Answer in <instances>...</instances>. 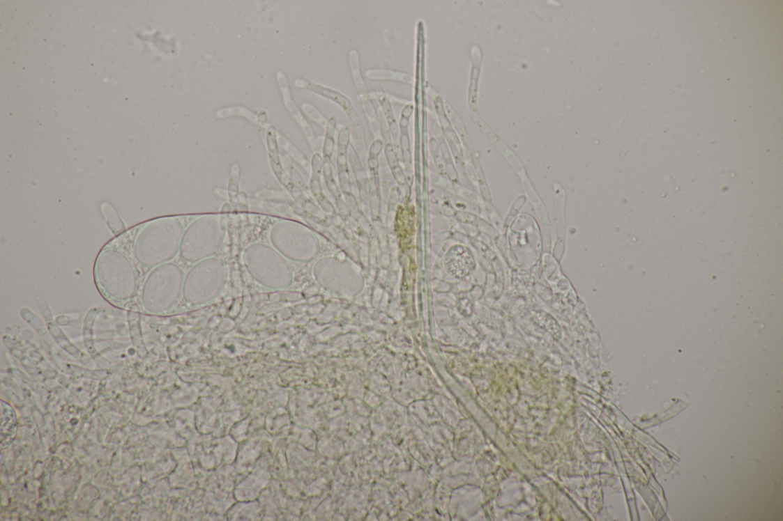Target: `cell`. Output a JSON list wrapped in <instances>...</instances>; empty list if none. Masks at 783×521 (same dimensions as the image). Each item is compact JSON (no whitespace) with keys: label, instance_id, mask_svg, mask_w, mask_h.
<instances>
[{"label":"cell","instance_id":"cell-2","mask_svg":"<svg viewBox=\"0 0 783 521\" xmlns=\"http://www.w3.org/2000/svg\"><path fill=\"white\" fill-rule=\"evenodd\" d=\"M185 227L176 217H164L149 221L134 235L132 257L138 265L147 270L162 265L176 256L180 251Z\"/></svg>","mask_w":783,"mask_h":521},{"label":"cell","instance_id":"cell-4","mask_svg":"<svg viewBox=\"0 0 783 521\" xmlns=\"http://www.w3.org/2000/svg\"><path fill=\"white\" fill-rule=\"evenodd\" d=\"M243 262L251 277L267 288L282 290L291 283L292 271L287 259L267 244H250L243 251Z\"/></svg>","mask_w":783,"mask_h":521},{"label":"cell","instance_id":"cell-15","mask_svg":"<svg viewBox=\"0 0 783 521\" xmlns=\"http://www.w3.org/2000/svg\"><path fill=\"white\" fill-rule=\"evenodd\" d=\"M100 210L110 231L114 235H120L125 231L126 226L123 221L112 204L106 202L102 203Z\"/></svg>","mask_w":783,"mask_h":521},{"label":"cell","instance_id":"cell-12","mask_svg":"<svg viewBox=\"0 0 783 521\" xmlns=\"http://www.w3.org/2000/svg\"><path fill=\"white\" fill-rule=\"evenodd\" d=\"M372 88L375 94V97L379 102V105L383 110L385 115L387 123H388L390 130L391 132L395 143H397L399 137V128L397 120L394 115L392 104L387 96L383 86L378 83L374 82L372 84Z\"/></svg>","mask_w":783,"mask_h":521},{"label":"cell","instance_id":"cell-16","mask_svg":"<svg viewBox=\"0 0 783 521\" xmlns=\"http://www.w3.org/2000/svg\"><path fill=\"white\" fill-rule=\"evenodd\" d=\"M337 123V120L335 116H331L328 118L326 125V139H324L323 148L324 161L331 162V157L332 155H333L335 146V136Z\"/></svg>","mask_w":783,"mask_h":521},{"label":"cell","instance_id":"cell-11","mask_svg":"<svg viewBox=\"0 0 783 521\" xmlns=\"http://www.w3.org/2000/svg\"><path fill=\"white\" fill-rule=\"evenodd\" d=\"M351 133L347 127H342L339 132L337 140V163L340 180L342 185L349 181V168H348L347 153L350 145Z\"/></svg>","mask_w":783,"mask_h":521},{"label":"cell","instance_id":"cell-9","mask_svg":"<svg viewBox=\"0 0 783 521\" xmlns=\"http://www.w3.org/2000/svg\"><path fill=\"white\" fill-rule=\"evenodd\" d=\"M296 86H298V88L310 91L319 95V96L322 98L334 102L335 104L343 109L345 114L350 112L351 110L354 108L349 98H347L342 93L326 88V86L304 80V79H300V80L296 81Z\"/></svg>","mask_w":783,"mask_h":521},{"label":"cell","instance_id":"cell-17","mask_svg":"<svg viewBox=\"0 0 783 521\" xmlns=\"http://www.w3.org/2000/svg\"><path fill=\"white\" fill-rule=\"evenodd\" d=\"M385 154L386 156L387 162H388L395 178H397L400 184L404 183V173H403V171L400 167L397 153H395L393 146L391 143L386 145Z\"/></svg>","mask_w":783,"mask_h":521},{"label":"cell","instance_id":"cell-10","mask_svg":"<svg viewBox=\"0 0 783 521\" xmlns=\"http://www.w3.org/2000/svg\"><path fill=\"white\" fill-rule=\"evenodd\" d=\"M415 107L413 104H407L403 108L401 113V118L400 122V145L402 156L403 162L406 164V169L409 170L411 164H412V156H411L410 140H409V122L410 118L413 114Z\"/></svg>","mask_w":783,"mask_h":521},{"label":"cell","instance_id":"cell-8","mask_svg":"<svg viewBox=\"0 0 783 521\" xmlns=\"http://www.w3.org/2000/svg\"><path fill=\"white\" fill-rule=\"evenodd\" d=\"M446 263L448 272L457 279L466 277L474 267V260L470 251L462 247H456L450 250Z\"/></svg>","mask_w":783,"mask_h":521},{"label":"cell","instance_id":"cell-5","mask_svg":"<svg viewBox=\"0 0 783 521\" xmlns=\"http://www.w3.org/2000/svg\"><path fill=\"white\" fill-rule=\"evenodd\" d=\"M226 226L217 215L197 218L185 228L180 247V256L185 262L195 264L212 257L222 244Z\"/></svg>","mask_w":783,"mask_h":521},{"label":"cell","instance_id":"cell-7","mask_svg":"<svg viewBox=\"0 0 783 521\" xmlns=\"http://www.w3.org/2000/svg\"><path fill=\"white\" fill-rule=\"evenodd\" d=\"M272 246L287 260L306 263L313 258L316 242L307 228L294 221L284 220L275 224L270 232Z\"/></svg>","mask_w":783,"mask_h":521},{"label":"cell","instance_id":"cell-18","mask_svg":"<svg viewBox=\"0 0 783 521\" xmlns=\"http://www.w3.org/2000/svg\"><path fill=\"white\" fill-rule=\"evenodd\" d=\"M305 113L310 116L312 120L319 124L322 127H326L328 120L319 111V110L310 104H305L303 106Z\"/></svg>","mask_w":783,"mask_h":521},{"label":"cell","instance_id":"cell-1","mask_svg":"<svg viewBox=\"0 0 783 521\" xmlns=\"http://www.w3.org/2000/svg\"><path fill=\"white\" fill-rule=\"evenodd\" d=\"M93 274L98 289L109 303L125 306L139 297L138 265L125 250L114 246L102 249L95 260Z\"/></svg>","mask_w":783,"mask_h":521},{"label":"cell","instance_id":"cell-6","mask_svg":"<svg viewBox=\"0 0 783 521\" xmlns=\"http://www.w3.org/2000/svg\"><path fill=\"white\" fill-rule=\"evenodd\" d=\"M227 270L216 257H210L194 264L185 277L183 298L191 305L208 304L225 288Z\"/></svg>","mask_w":783,"mask_h":521},{"label":"cell","instance_id":"cell-3","mask_svg":"<svg viewBox=\"0 0 783 521\" xmlns=\"http://www.w3.org/2000/svg\"><path fill=\"white\" fill-rule=\"evenodd\" d=\"M185 277L183 270L175 263L169 262L153 268L141 283V310L151 315L169 311L183 294Z\"/></svg>","mask_w":783,"mask_h":521},{"label":"cell","instance_id":"cell-19","mask_svg":"<svg viewBox=\"0 0 783 521\" xmlns=\"http://www.w3.org/2000/svg\"><path fill=\"white\" fill-rule=\"evenodd\" d=\"M387 96H388V98H389L391 104H393V102H395V104H399L404 105V106H406L407 104H412V102H411V101L409 100H407V99H405V98H401L398 96H395V95H393V94H390V93H387Z\"/></svg>","mask_w":783,"mask_h":521},{"label":"cell","instance_id":"cell-13","mask_svg":"<svg viewBox=\"0 0 783 521\" xmlns=\"http://www.w3.org/2000/svg\"><path fill=\"white\" fill-rule=\"evenodd\" d=\"M365 76L369 80L376 81H395L408 85L415 84V77L402 71L385 68H371L366 70Z\"/></svg>","mask_w":783,"mask_h":521},{"label":"cell","instance_id":"cell-14","mask_svg":"<svg viewBox=\"0 0 783 521\" xmlns=\"http://www.w3.org/2000/svg\"><path fill=\"white\" fill-rule=\"evenodd\" d=\"M349 66L351 70L353 80L358 92V97L369 95L367 86L361 73L360 54L357 49H353L348 54Z\"/></svg>","mask_w":783,"mask_h":521}]
</instances>
